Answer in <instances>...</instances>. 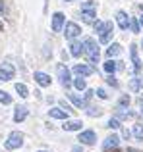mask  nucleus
I'll return each instance as SVG.
<instances>
[{"label": "nucleus", "instance_id": "f257e3e1", "mask_svg": "<svg viewBox=\"0 0 143 152\" xmlns=\"http://www.w3.org/2000/svg\"><path fill=\"white\" fill-rule=\"evenodd\" d=\"M83 45H85V56L87 60H89V64H99V46L97 42L93 41V39H85L83 41Z\"/></svg>", "mask_w": 143, "mask_h": 152}, {"label": "nucleus", "instance_id": "f03ea898", "mask_svg": "<svg viewBox=\"0 0 143 152\" xmlns=\"http://www.w3.org/2000/svg\"><path fill=\"white\" fill-rule=\"evenodd\" d=\"M21 145H23V133H19V131H12V133L8 135L6 142H4V146H6V150H14V148H19Z\"/></svg>", "mask_w": 143, "mask_h": 152}, {"label": "nucleus", "instance_id": "7ed1b4c3", "mask_svg": "<svg viewBox=\"0 0 143 152\" xmlns=\"http://www.w3.org/2000/svg\"><path fill=\"white\" fill-rule=\"evenodd\" d=\"M95 15H97V6H95L93 0H87V2L81 4V18L85 21H93Z\"/></svg>", "mask_w": 143, "mask_h": 152}, {"label": "nucleus", "instance_id": "20e7f679", "mask_svg": "<svg viewBox=\"0 0 143 152\" xmlns=\"http://www.w3.org/2000/svg\"><path fill=\"white\" fill-rule=\"evenodd\" d=\"M15 75V69L12 64H0V81H12Z\"/></svg>", "mask_w": 143, "mask_h": 152}, {"label": "nucleus", "instance_id": "39448f33", "mask_svg": "<svg viewBox=\"0 0 143 152\" xmlns=\"http://www.w3.org/2000/svg\"><path fill=\"white\" fill-rule=\"evenodd\" d=\"M81 33V27L77 25V23H74V21H68L66 23V29H64V35H66V39H70V41H74L77 35Z\"/></svg>", "mask_w": 143, "mask_h": 152}, {"label": "nucleus", "instance_id": "423d86ee", "mask_svg": "<svg viewBox=\"0 0 143 152\" xmlns=\"http://www.w3.org/2000/svg\"><path fill=\"white\" fill-rule=\"evenodd\" d=\"M81 145H95V141H97V135H95V131L87 129L83 131V133H79V139H77Z\"/></svg>", "mask_w": 143, "mask_h": 152}, {"label": "nucleus", "instance_id": "0eeeda50", "mask_svg": "<svg viewBox=\"0 0 143 152\" xmlns=\"http://www.w3.org/2000/svg\"><path fill=\"white\" fill-rule=\"evenodd\" d=\"M64 21H66V15L62 14V12H56V14L52 15V31H54V33H60V31H62Z\"/></svg>", "mask_w": 143, "mask_h": 152}, {"label": "nucleus", "instance_id": "6e6552de", "mask_svg": "<svg viewBox=\"0 0 143 152\" xmlns=\"http://www.w3.org/2000/svg\"><path fill=\"white\" fill-rule=\"evenodd\" d=\"M58 77H60V81H62V85H64V87H70L72 75H70V69L66 66H58Z\"/></svg>", "mask_w": 143, "mask_h": 152}, {"label": "nucleus", "instance_id": "1a4fd4ad", "mask_svg": "<svg viewBox=\"0 0 143 152\" xmlns=\"http://www.w3.org/2000/svg\"><path fill=\"white\" fill-rule=\"evenodd\" d=\"M70 54L74 56V58H77V56L85 54V45H83V41H74L70 46Z\"/></svg>", "mask_w": 143, "mask_h": 152}, {"label": "nucleus", "instance_id": "9d476101", "mask_svg": "<svg viewBox=\"0 0 143 152\" xmlns=\"http://www.w3.org/2000/svg\"><path fill=\"white\" fill-rule=\"evenodd\" d=\"M74 73H77L79 77H87V75L93 73V67L87 66V64H75L74 66Z\"/></svg>", "mask_w": 143, "mask_h": 152}, {"label": "nucleus", "instance_id": "9b49d317", "mask_svg": "<svg viewBox=\"0 0 143 152\" xmlns=\"http://www.w3.org/2000/svg\"><path fill=\"white\" fill-rule=\"evenodd\" d=\"M116 21H118V27H120L122 31H126L132 19L128 18V14H126V12H122V10H120V12H116Z\"/></svg>", "mask_w": 143, "mask_h": 152}, {"label": "nucleus", "instance_id": "f8f14e48", "mask_svg": "<svg viewBox=\"0 0 143 152\" xmlns=\"http://www.w3.org/2000/svg\"><path fill=\"white\" fill-rule=\"evenodd\" d=\"M35 81L39 83L41 87H50V83H52V79H50V75H46V73H43V71H35Z\"/></svg>", "mask_w": 143, "mask_h": 152}, {"label": "nucleus", "instance_id": "ddd939ff", "mask_svg": "<svg viewBox=\"0 0 143 152\" xmlns=\"http://www.w3.org/2000/svg\"><path fill=\"white\" fill-rule=\"evenodd\" d=\"M118 145H120V137L118 135H108V137L105 139V150H110V148H118Z\"/></svg>", "mask_w": 143, "mask_h": 152}, {"label": "nucleus", "instance_id": "4468645a", "mask_svg": "<svg viewBox=\"0 0 143 152\" xmlns=\"http://www.w3.org/2000/svg\"><path fill=\"white\" fill-rule=\"evenodd\" d=\"M27 118V106H15V112H14V121H23Z\"/></svg>", "mask_w": 143, "mask_h": 152}, {"label": "nucleus", "instance_id": "2eb2a0df", "mask_svg": "<svg viewBox=\"0 0 143 152\" xmlns=\"http://www.w3.org/2000/svg\"><path fill=\"white\" fill-rule=\"evenodd\" d=\"M130 91L132 93H139V91H143V79L141 77H133L132 81H130Z\"/></svg>", "mask_w": 143, "mask_h": 152}, {"label": "nucleus", "instance_id": "dca6fc26", "mask_svg": "<svg viewBox=\"0 0 143 152\" xmlns=\"http://www.w3.org/2000/svg\"><path fill=\"white\" fill-rule=\"evenodd\" d=\"M49 115H50V118H54V119H68V114H66L62 108H50Z\"/></svg>", "mask_w": 143, "mask_h": 152}, {"label": "nucleus", "instance_id": "f3484780", "mask_svg": "<svg viewBox=\"0 0 143 152\" xmlns=\"http://www.w3.org/2000/svg\"><path fill=\"white\" fill-rule=\"evenodd\" d=\"M130 54H132V62H133L136 71H139V69H141V62H139V58H137V46H136V45L130 46Z\"/></svg>", "mask_w": 143, "mask_h": 152}, {"label": "nucleus", "instance_id": "a211bd4d", "mask_svg": "<svg viewBox=\"0 0 143 152\" xmlns=\"http://www.w3.org/2000/svg\"><path fill=\"white\" fill-rule=\"evenodd\" d=\"M83 123L79 119H74V121H66L64 123V131H81Z\"/></svg>", "mask_w": 143, "mask_h": 152}, {"label": "nucleus", "instance_id": "6ab92c4d", "mask_svg": "<svg viewBox=\"0 0 143 152\" xmlns=\"http://www.w3.org/2000/svg\"><path fill=\"white\" fill-rule=\"evenodd\" d=\"M118 67H120V64L114 62V60H108V62H105V71H106V73H110V75H112L114 71L118 69Z\"/></svg>", "mask_w": 143, "mask_h": 152}, {"label": "nucleus", "instance_id": "aec40b11", "mask_svg": "<svg viewBox=\"0 0 143 152\" xmlns=\"http://www.w3.org/2000/svg\"><path fill=\"white\" fill-rule=\"evenodd\" d=\"M120 52H122V46L116 45V42H114V45H110L108 48H106V54H108V58H112V56H118Z\"/></svg>", "mask_w": 143, "mask_h": 152}, {"label": "nucleus", "instance_id": "412c9836", "mask_svg": "<svg viewBox=\"0 0 143 152\" xmlns=\"http://www.w3.org/2000/svg\"><path fill=\"white\" fill-rule=\"evenodd\" d=\"M15 93H18L21 98H27V96H29V91H27V87L23 85V83H15Z\"/></svg>", "mask_w": 143, "mask_h": 152}, {"label": "nucleus", "instance_id": "4be33fe9", "mask_svg": "<svg viewBox=\"0 0 143 152\" xmlns=\"http://www.w3.org/2000/svg\"><path fill=\"white\" fill-rule=\"evenodd\" d=\"M68 98H70V100L74 102L77 108H83V106H85V98H81V96H75V94H68Z\"/></svg>", "mask_w": 143, "mask_h": 152}, {"label": "nucleus", "instance_id": "5701e85b", "mask_svg": "<svg viewBox=\"0 0 143 152\" xmlns=\"http://www.w3.org/2000/svg\"><path fill=\"white\" fill-rule=\"evenodd\" d=\"M93 27H95V33H99V35H102L106 31V21L102 23V21H95L93 23Z\"/></svg>", "mask_w": 143, "mask_h": 152}, {"label": "nucleus", "instance_id": "b1692460", "mask_svg": "<svg viewBox=\"0 0 143 152\" xmlns=\"http://www.w3.org/2000/svg\"><path fill=\"white\" fill-rule=\"evenodd\" d=\"M74 85H75V89H77V91H85V89H87V83H85V79H81V77L74 79Z\"/></svg>", "mask_w": 143, "mask_h": 152}, {"label": "nucleus", "instance_id": "393cba45", "mask_svg": "<svg viewBox=\"0 0 143 152\" xmlns=\"http://www.w3.org/2000/svg\"><path fill=\"white\" fill-rule=\"evenodd\" d=\"M87 114L91 115V118H99V115H102V108H95V106H91L89 110H87Z\"/></svg>", "mask_w": 143, "mask_h": 152}, {"label": "nucleus", "instance_id": "a878e982", "mask_svg": "<svg viewBox=\"0 0 143 152\" xmlns=\"http://www.w3.org/2000/svg\"><path fill=\"white\" fill-rule=\"evenodd\" d=\"M0 102L2 104H12V96L6 93V91H0Z\"/></svg>", "mask_w": 143, "mask_h": 152}, {"label": "nucleus", "instance_id": "bb28decb", "mask_svg": "<svg viewBox=\"0 0 143 152\" xmlns=\"http://www.w3.org/2000/svg\"><path fill=\"white\" fill-rule=\"evenodd\" d=\"M106 127H108V129H118V127H120V121H118V118H110L108 123H106Z\"/></svg>", "mask_w": 143, "mask_h": 152}, {"label": "nucleus", "instance_id": "cd10ccee", "mask_svg": "<svg viewBox=\"0 0 143 152\" xmlns=\"http://www.w3.org/2000/svg\"><path fill=\"white\" fill-rule=\"evenodd\" d=\"M110 39H112V31H105V33L101 35V39H99V41H101L102 45H106V42H108Z\"/></svg>", "mask_w": 143, "mask_h": 152}, {"label": "nucleus", "instance_id": "c85d7f7f", "mask_svg": "<svg viewBox=\"0 0 143 152\" xmlns=\"http://www.w3.org/2000/svg\"><path fill=\"white\" fill-rule=\"evenodd\" d=\"M133 135H136L139 141H143V125H136V127H133Z\"/></svg>", "mask_w": 143, "mask_h": 152}, {"label": "nucleus", "instance_id": "c756f323", "mask_svg": "<svg viewBox=\"0 0 143 152\" xmlns=\"http://www.w3.org/2000/svg\"><path fill=\"white\" fill-rule=\"evenodd\" d=\"M130 25H132V33H139V23H137L136 19H132V21H130Z\"/></svg>", "mask_w": 143, "mask_h": 152}, {"label": "nucleus", "instance_id": "7c9ffc66", "mask_svg": "<svg viewBox=\"0 0 143 152\" xmlns=\"http://www.w3.org/2000/svg\"><path fill=\"white\" fill-rule=\"evenodd\" d=\"M128 104H130V96H128V94H124V96L120 98V102H118V106H128Z\"/></svg>", "mask_w": 143, "mask_h": 152}, {"label": "nucleus", "instance_id": "2f4dec72", "mask_svg": "<svg viewBox=\"0 0 143 152\" xmlns=\"http://www.w3.org/2000/svg\"><path fill=\"white\" fill-rule=\"evenodd\" d=\"M97 96L99 98H108V94H106L105 89H97Z\"/></svg>", "mask_w": 143, "mask_h": 152}, {"label": "nucleus", "instance_id": "473e14b6", "mask_svg": "<svg viewBox=\"0 0 143 152\" xmlns=\"http://www.w3.org/2000/svg\"><path fill=\"white\" fill-rule=\"evenodd\" d=\"M106 81H108V85H114V87H118V81L112 77V75H108V79H106Z\"/></svg>", "mask_w": 143, "mask_h": 152}, {"label": "nucleus", "instance_id": "72a5a7b5", "mask_svg": "<svg viewBox=\"0 0 143 152\" xmlns=\"http://www.w3.org/2000/svg\"><path fill=\"white\" fill-rule=\"evenodd\" d=\"M60 106H62V108H66V112H74V110H72V106H70V104H66L64 100H60Z\"/></svg>", "mask_w": 143, "mask_h": 152}, {"label": "nucleus", "instance_id": "f704fd0d", "mask_svg": "<svg viewBox=\"0 0 143 152\" xmlns=\"http://www.w3.org/2000/svg\"><path fill=\"white\" fill-rule=\"evenodd\" d=\"M91 96H93V91H87V93H85V100H89Z\"/></svg>", "mask_w": 143, "mask_h": 152}, {"label": "nucleus", "instance_id": "c9c22d12", "mask_svg": "<svg viewBox=\"0 0 143 152\" xmlns=\"http://www.w3.org/2000/svg\"><path fill=\"white\" fill-rule=\"evenodd\" d=\"M122 135H124V137H126V139H130V135H132V133H130V131H128V129H124V131H122Z\"/></svg>", "mask_w": 143, "mask_h": 152}, {"label": "nucleus", "instance_id": "e433bc0d", "mask_svg": "<svg viewBox=\"0 0 143 152\" xmlns=\"http://www.w3.org/2000/svg\"><path fill=\"white\" fill-rule=\"evenodd\" d=\"M74 152H83V150L79 148V146H75V148H74Z\"/></svg>", "mask_w": 143, "mask_h": 152}, {"label": "nucleus", "instance_id": "4c0bfd02", "mask_svg": "<svg viewBox=\"0 0 143 152\" xmlns=\"http://www.w3.org/2000/svg\"><path fill=\"white\" fill-rule=\"evenodd\" d=\"M139 25H143V15H141V18H139Z\"/></svg>", "mask_w": 143, "mask_h": 152}, {"label": "nucleus", "instance_id": "58836bf2", "mask_svg": "<svg viewBox=\"0 0 143 152\" xmlns=\"http://www.w3.org/2000/svg\"><path fill=\"white\" fill-rule=\"evenodd\" d=\"M2 12H4V6H2V4H0V14H2Z\"/></svg>", "mask_w": 143, "mask_h": 152}, {"label": "nucleus", "instance_id": "ea45409f", "mask_svg": "<svg viewBox=\"0 0 143 152\" xmlns=\"http://www.w3.org/2000/svg\"><path fill=\"white\" fill-rule=\"evenodd\" d=\"M141 114H143V104H141Z\"/></svg>", "mask_w": 143, "mask_h": 152}, {"label": "nucleus", "instance_id": "a19ab883", "mask_svg": "<svg viewBox=\"0 0 143 152\" xmlns=\"http://www.w3.org/2000/svg\"><path fill=\"white\" fill-rule=\"evenodd\" d=\"M64 2H72V0H64Z\"/></svg>", "mask_w": 143, "mask_h": 152}, {"label": "nucleus", "instance_id": "79ce46f5", "mask_svg": "<svg viewBox=\"0 0 143 152\" xmlns=\"http://www.w3.org/2000/svg\"><path fill=\"white\" fill-rule=\"evenodd\" d=\"M141 48H143V41H141Z\"/></svg>", "mask_w": 143, "mask_h": 152}, {"label": "nucleus", "instance_id": "37998d69", "mask_svg": "<svg viewBox=\"0 0 143 152\" xmlns=\"http://www.w3.org/2000/svg\"><path fill=\"white\" fill-rule=\"evenodd\" d=\"M41 152H45V150H41Z\"/></svg>", "mask_w": 143, "mask_h": 152}]
</instances>
